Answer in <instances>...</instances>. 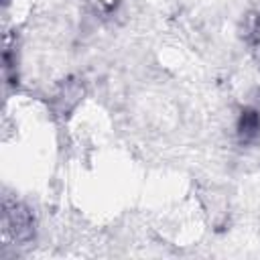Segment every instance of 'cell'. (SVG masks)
<instances>
[{"mask_svg":"<svg viewBox=\"0 0 260 260\" xmlns=\"http://www.w3.org/2000/svg\"><path fill=\"white\" fill-rule=\"evenodd\" d=\"M6 225H8V232L12 234V238L18 242H26L35 234L32 213L20 203H12L6 207Z\"/></svg>","mask_w":260,"mask_h":260,"instance_id":"1","label":"cell"},{"mask_svg":"<svg viewBox=\"0 0 260 260\" xmlns=\"http://www.w3.org/2000/svg\"><path fill=\"white\" fill-rule=\"evenodd\" d=\"M238 136L242 142H252L260 136V112L246 108L238 120Z\"/></svg>","mask_w":260,"mask_h":260,"instance_id":"2","label":"cell"}]
</instances>
